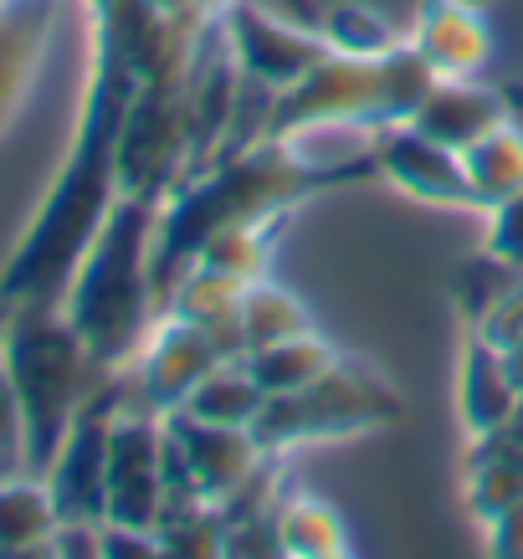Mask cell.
I'll return each mask as SVG.
<instances>
[{"mask_svg": "<svg viewBox=\"0 0 523 559\" xmlns=\"http://www.w3.org/2000/svg\"><path fill=\"white\" fill-rule=\"evenodd\" d=\"M134 93V68L123 62L108 36L93 32V83L83 98V123H78L62 175L51 180L36 221L0 272V304H26V298L62 304L72 272L119 201V134Z\"/></svg>", "mask_w": 523, "mask_h": 559, "instance_id": "obj_1", "label": "cell"}, {"mask_svg": "<svg viewBox=\"0 0 523 559\" xmlns=\"http://www.w3.org/2000/svg\"><path fill=\"white\" fill-rule=\"evenodd\" d=\"M370 170L375 165H319V159H304L287 144H257V150L226 154L201 180L175 186L159 201V226H154V288H159V304L195 267L205 241L221 237L226 226L283 216V205L304 201L308 190Z\"/></svg>", "mask_w": 523, "mask_h": 559, "instance_id": "obj_2", "label": "cell"}, {"mask_svg": "<svg viewBox=\"0 0 523 559\" xmlns=\"http://www.w3.org/2000/svg\"><path fill=\"white\" fill-rule=\"evenodd\" d=\"M154 226H159V205L139 201V195H119L93 247L78 262V272H72L68 293H62L68 323L108 370L134 365V355L154 329V304H159Z\"/></svg>", "mask_w": 523, "mask_h": 559, "instance_id": "obj_3", "label": "cell"}, {"mask_svg": "<svg viewBox=\"0 0 523 559\" xmlns=\"http://www.w3.org/2000/svg\"><path fill=\"white\" fill-rule=\"evenodd\" d=\"M0 323V365L11 374V390L21 401V426H26V473H47L57 447L68 441L78 411L93 401L108 380V365L93 359L83 334L68 323L62 304L26 298L5 304Z\"/></svg>", "mask_w": 523, "mask_h": 559, "instance_id": "obj_4", "label": "cell"}, {"mask_svg": "<svg viewBox=\"0 0 523 559\" xmlns=\"http://www.w3.org/2000/svg\"><path fill=\"white\" fill-rule=\"evenodd\" d=\"M437 72L416 47H395L385 57H344L329 51L304 83H293L272 103V144L304 129H385L405 123L431 93Z\"/></svg>", "mask_w": 523, "mask_h": 559, "instance_id": "obj_5", "label": "cell"}, {"mask_svg": "<svg viewBox=\"0 0 523 559\" xmlns=\"http://www.w3.org/2000/svg\"><path fill=\"white\" fill-rule=\"evenodd\" d=\"M390 416H395V395L370 370L338 359L334 370L323 374V380H313L308 390L268 395V406H262L252 431L277 457L287 447H304V441H323V437H349V431L380 426Z\"/></svg>", "mask_w": 523, "mask_h": 559, "instance_id": "obj_6", "label": "cell"}, {"mask_svg": "<svg viewBox=\"0 0 523 559\" xmlns=\"http://www.w3.org/2000/svg\"><path fill=\"white\" fill-rule=\"evenodd\" d=\"M190 159L186 83H139L119 134V195L159 205L175 186H186Z\"/></svg>", "mask_w": 523, "mask_h": 559, "instance_id": "obj_7", "label": "cell"}, {"mask_svg": "<svg viewBox=\"0 0 523 559\" xmlns=\"http://www.w3.org/2000/svg\"><path fill=\"white\" fill-rule=\"evenodd\" d=\"M119 390H123V374L114 370L103 380L98 395L78 411L68 441L57 447L51 467L41 473L62 519H93V524L108 519V437H114L119 411L129 406V401H119Z\"/></svg>", "mask_w": 523, "mask_h": 559, "instance_id": "obj_8", "label": "cell"}, {"mask_svg": "<svg viewBox=\"0 0 523 559\" xmlns=\"http://www.w3.org/2000/svg\"><path fill=\"white\" fill-rule=\"evenodd\" d=\"M165 447V416L129 401L119 411V421H114V437H108V519L114 524H159V513L169 503Z\"/></svg>", "mask_w": 523, "mask_h": 559, "instance_id": "obj_9", "label": "cell"}, {"mask_svg": "<svg viewBox=\"0 0 523 559\" xmlns=\"http://www.w3.org/2000/svg\"><path fill=\"white\" fill-rule=\"evenodd\" d=\"M226 47L237 57L241 78H252L272 93H287L293 83H304L308 72L329 57L323 32H308V26L277 16L257 0H231L226 5Z\"/></svg>", "mask_w": 523, "mask_h": 559, "instance_id": "obj_10", "label": "cell"}, {"mask_svg": "<svg viewBox=\"0 0 523 559\" xmlns=\"http://www.w3.org/2000/svg\"><path fill=\"white\" fill-rule=\"evenodd\" d=\"M221 359L226 355L216 349V340L205 329L165 313V323L150 329V340H144V349L134 355V370H129L134 401L150 406L154 416H169V411L186 406V395L216 370Z\"/></svg>", "mask_w": 523, "mask_h": 559, "instance_id": "obj_11", "label": "cell"}, {"mask_svg": "<svg viewBox=\"0 0 523 559\" xmlns=\"http://www.w3.org/2000/svg\"><path fill=\"white\" fill-rule=\"evenodd\" d=\"M375 170L385 175L390 186H401L405 195L431 205H477L473 180H467V159L462 150L431 139L416 123H385L375 129Z\"/></svg>", "mask_w": 523, "mask_h": 559, "instance_id": "obj_12", "label": "cell"}, {"mask_svg": "<svg viewBox=\"0 0 523 559\" xmlns=\"http://www.w3.org/2000/svg\"><path fill=\"white\" fill-rule=\"evenodd\" d=\"M165 426H169L175 452H180V467H186L190 488L201 492L205 503H226L262 467V457H268V447L257 441L252 426L195 421L186 411H169Z\"/></svg>", "mask_w": 523, "mask_h": 559, "instance_id": "obj_13", "label": "cell"}, {"mask_svg": "<svg viewBox=\"0 0 523 559\" xmlns=\"http://www.w3.org/2000/svg\"><path fill=\"white\" fill-rule=\"evenodd\" d=\"M411 123L426 129L431 139H441V144H452V150H473L483 134L503 129L508 108H503V98H498L488 83H477V78H437L431 93L421 98V108L411 114Z\"/></svg>", "mask_w": 523, "mask_h": 559, "instance_id": "obj_14", "label": "cell"}, {"mask_svg": "<svg viewBox=\"0 0 523 559\" xmlns=\"http://www.w3.org/2000/svg\"><path fill=\"white\" fill-rule=\"evenodd\" d=\"M411 47L421 51L426 68L437 72V78H477L492 57L488 26L462 0H431L421 16H416Z\"/></svg>", "mask_w": 523, "mask_h": 559, "instance_id": "obj_15", "label": "cell"}, {"mask_svg": "<svg viewBox=\"0 0 523 559\" xmlns=\"http://www.w3.org/2000/svg\"><path fill=\"white\" fill-rule=\"evenodd\" d=\"M456 401H462V421L473 437H488L503 421H513L523 411V390L508 370L503 349L492 340H483L473 329L467 340V355H462V380H456Z\"/></svg>", "mask_w": 523, "mask_h": 559, "instance_id": "obj_16", "label": "cell"}, {"mask_svg": "<svg viewBox=\"0 0 523 559\" xmlns=\"http://www.w3.org/2000/svg\"><path fill=\"white\" fill-rule=\"evenodd\" d=\"M51 36V0H16L0 16V134L11 129L16 108L26 103Z\"/></svg>", "mask_w": 523, "mask_h": 559, "instance_id": "obj_17", "label": "cell"}, {"mask_svg": "<svg viewBox=\"0 0 523 559\" xmlns=\"http://www.w3.org/2000/svg\"><path fill=\"white\" fill-rule=\"evenodd\" d=\"M62 524L47 477L16 473L0 477V559L51 555V534Z\"/></svg>", "mask_w": 523, "mask_h": 559, "instance_id": "obj_18", "label": "cell"}, {"mask_svg": "<svg viewBox=\"0 0 523 559\" xmlns=\"http://www.w3.org/2000/svg\"><path fill=\"white\" fill-rule=\"evenodd\" d=\"M262 406H268V390L257 385L247 359H221L216 370L186 395L180 411L195 416V421H216V426H257Z\"/></svg>", "mask_w": 523, "mask_h": 559, "instance_id": "obj_19", "label": "cell"}, {"mask_svg": "<svg viewBox=\"0 0 523 559\" xmlns=\"http://www.w3.org/2000/svg\"><path fill=\"white\" fill-rule=\"evenodd\" d=\"M338 365L334 344H323L319 334H298V340L268 344V349H252L247 355V370L257 374V385L268 395H293V390H308L313 380Z\"/></svg>", "mask_w": 523, "mask_h": 559, "instance_id": "obj_20", "label": "cell"}, {"mask_svg": "<svg viewBox=\"0 0 523 559\" xmlns=\"http://www.w3.org/2000/svg\"><path fill=\"white\" fill-rule=\"evenodd\" d=\"M462 159H467V180H473L477 211H492L498 201H508V195L523 190V134L513 123L483 134L473 150H462Z\"/></svg>", "mask_w": 523, "mask_h": 559, "instance_id": "obj_21", "label": "cell"}, {"mask_svg": "<svg viewBox=\"0 0 523 559\" xmlns=\"http://www.w3.org/2000/svg\"><path fill=\"white\" fill-rule=\"evenodd\" d=\"M298 334H313L308 308L277 283H268V277L247 283V293H241V344H247V355L268 349V344L298 340Z\"/></svg>", "mask_w": 523, "mask_h": 559, "instance_id": "obj_22", "label": "cell"}, {"mask_svg": "<svg viewBox=\"0 0 523 559\" xmlns=\"http://www.w3.org/2000/svg\"><path fill=\"white\" fill-rule=\"evenodd\" d=\"M159 555H180V559H216L226 555V513L205 498H190V503H169L159 513Z\"/></svg>", "mask_w": 523, "mask_h": 559, "instance_id": "obj_23", "label": "cell"}, {"mask_svg": "<svg viewBox=\"0 0 523 559\" xmlns=\"http://www.w3.org/2000/svg\"><path fill=\"white\" fill-rule=\"evenodd\" d=\"M268 221H247V226H226L221 237L205 241V252L195 257V267H211L221 277H231V283H257V277H268V257H272V237Z\"/></svg>", "mask_w": 523, "mask_h": 559, "instance_id": "obj_24", "label": "cell"}, {"mask_svg": "<svg viewBox=\"0 0 523 559\" xmlns=\"http://www.w3.org/2000/svg\"><path fill=\"white\" fill-rule=\"evenodd\" d=\"M277 519H283V549L287 555H349V539H344V524L338 513L319 498H283L277 503Z\"/></svg>", "mask_w": 523, "mask_h": 559, "instance_id": "obj_25", "label": "cell"}, {"mask_svg": "<svg viewBox=\"0 0 523 559\" xmlns=\"http://www.w3.org/2000/svg\"><path fill=\"white\" fill-rule=\"evenodd\" d=\"M319 32H323V41H329V51H344V57H385V51L401 47L395 32H390L375 11H365V5H338V11H329Z\"/></svg>", "mask_w": 523, "mask_h": 559, "instance_id": "obj_26", "label": "cell"}, {"mask_svg": "<svg viewBox=\"0 0 523 559\" xmlns=\"http://www.w3.org/2000/svg\"><path fill=\"white\" fill-rule=\"evenodd\" d=\"M523 498V467H513V462H498V457H477L473 452V467H467V503H473V513L488 524V519H498L503 509H513Z\"/></svg>", "mask_w": 523, "mask_h": 559, "instance_id": "obj_27", "label": "cell"}, {"mask_svg": "<svg viewBox=\"0 0 523 559\" xmlns=\"http://www.w3.org/2000/svg\"><path fill=\"white\" fill-rule=\"evenodd\" d=\"M519 277H523L519 267H508L503 257H492V252H483L477 262H467V272H462V308H467V319L483 323V313H488Z\"/></svg>", "mask_w": 523, "mask_h": 559, "instance_id": "obj_28", "label": "cell"}, {"mask_svg": "<svg viewBox=\"0 0 523 559\" xmlns=\"http://www.w3.org/2000/svg\"><path fill=\"white\" fill-rule=\"evenodd\" d=\"M26 473V426H21V401L11 390V374L0 365V477Z\"/></svg>", "mask_w": 523, "mask_h": 559, "instance_id": "obj_29", "label": "cell"}, {"mask_svg": "<svg viewBox=\"0 0 523 559\" xmlns=\"http://www.w3.org/2000/svg\"><path fill=\"white\" fill-rule=\"evenodd\" d=\"M488 252L503 257L508 267L523 272V190L508 201L492 205V226H488Z\"/></svg>", "mask_w": 523, "mask_h": 559, "instance_id": "obj_30", "label": "cell"}, {"mask_svg": "<svg viewBox=\"0 0 523 559\" xmlns=\"http://www.w3.org/2000/svg\"><path fill=\"white\" fill-rule=\"evenodd\" d=\"M473 329L483 334V340L498 344V349H508L513 340H523V277L488 308V313H483V323H473Z\"/></svg>", "mask_w": 523, "mask_h": 559, "instance_id": "obj_31", "label": "cell"}, {"mask_svg": "<svg viewBox=\"0 0 523 559\" xmlns=\"http://www.w3.org/2000/svg\"><path fill=\"white\" fill-rule=\"evenodd\" d=\"M134 555H144V559L159 555V534H154V528L103 519V559H134Z\"/></svg>", "mask_w": 523, "mask_h": 559, "instance_id": "obj_32", "label": "cell"}, {"mask_svg": "<svg viewBox=\"0 0 523 559\" xmlns=\"http://www.w3.org/2000/svg\"><path fill=\"white\" fill-rule=\"evenodd\" d=\"M488 544H492V555H519L523 559V498L513 509L498 513V519H488Z\"/></svg>", "mask_w": 523, "mask_h": 559, "instance_id": "obj_33", "label": "cell"}, {"mask_svg": "<svg viewBox=\"0 0 523 559\" xmlns=\"http://www.w3.org/2000/svg\"><path fill=\"white\" fill-rule=\"evenodd\" d=\"M503 359H508V370H513V380H519V390H523V340H513L503 349Z\"/></svg>", "mask_w": 523, "mask_h": 559, "instance_id": "obj_34", "label": "cell"}, {"mask_svg": "<svg viewBox=\"0 0 523 559\" xmlns=\"http://www.w3.org/2000/svg\"><path fill=\"white\" fill-rule=\"evenodd\" d=\"M462 5H473V11H483V5H488V0H462Z\"/></svg>", "mask_w": 523, "mask_h": 559, "instance_id": "obj_35", "label": "cell"}, {"mask_svg": "<svg viewBox=\"0 0 523 559\" xmlns=\"http://www.w3.org/2000/svg\"><path fill=\"white\" fill-rule=\"evenodd\" d=\"M11 5H16V0H0V16H5V11H11Z\"/></svg>", "mask_w": 523, "mask_h": 559, "instance_id": "obj_36", "label": "cell"}, {"mask_svg": "<svg viewBox=\"0 0 523 559\" xmlns=\"http://www.w3.org/2000/svg\"><path fill=\"white\" fill-rule=\"evenodd\" d=\"M221 5H226V0H216V11H221Z\"/></svg>", "mask_w": 523, "mask_h": 559, "instance_id": "obj_37", "label": "cell"}]
</instances>
